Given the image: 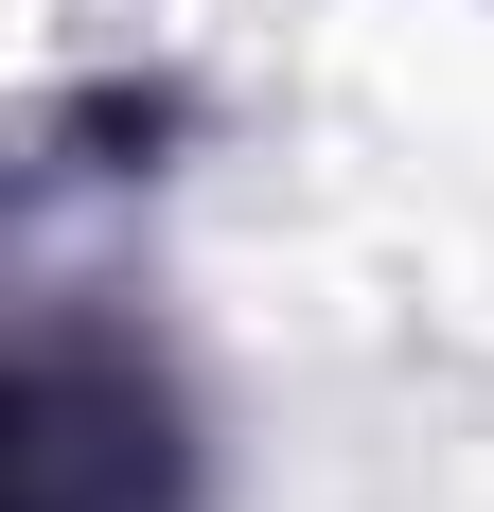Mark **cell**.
Wrapping results in <instances>:
<instances>
[{"mask_svg": "<svg viewBox=\"0 0 494 512\" xmlns=\"http://www.w3.org/2000/svg\"><path fill=\"white\" fill-rule=\"evenodd\" d=\"M18 512H159V389L89 336H36L18 371Z\"/></svg>", "mask_w": 494, "mask_h": 512, "instance_id": "obj_1", "label": "cell"}]
</instances>
